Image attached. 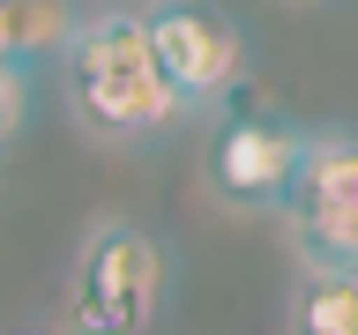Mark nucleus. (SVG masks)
Wrapping results in <instances>:
<instances>
[{"mask_svg":"<svg viewBox=\"0 0 358 335\" xmlns=\"http://www.w3.org/2000/svg\"><path fill=\"white\" fill-rule=\"evenodd\" d=\"M60 89H67L75 127L105 134V142L157 134L164 119L187 112L172 89H164V75H157L134 8H105V15H90V22H67V38H60Z\"/></svg>","mask_w":358,"mask_h":335,"instance_id":"nucleus-1","label":"nucleus"},{"mask_svg":"<svg viewBox=\"0 0 358 335\" xmlns=\"http://www.w3.org/2000/svg\"><path fill=\"white\" fill-rule=\"evenodd\" d=\"M164 298H172V253L157 246V231L112 216L83 239L75 276H67L75 335H150Z\"/></svg>","mask_w":358,"mask_h":335,"instance_id":"nucleus-2","label":"nucleus"},{"mask_svg":"<svg viewBox=\"0 0 358 335\" xmlns=\"http://www.w3.org/2000/svg\"><path fill=\"white\" fill-rule=\"evenodd\" d=\"M276 216L313 276H358V142L351 134H306Z\"/></svg>","mask_w":358,"mask_h":335,"instance_id":"nucleus-3","label":"nucleus"},{"mask_svg":"<svg viewBox=\"0 0 358 335\" xmlns=\"http://www.w3.org/2000/svg\"><path fill=\"white\" fill-rule=\"evenodd\" d=\"M142 15V38H150V60L164 75L179 105H209L224 89H239L246 75V30L209 0H150L134 8Z\"/></svg>","mask_w":358,"mask_h":335,"instance_id":"nucleus-4","label":"nucleus"},{"mask_svg":"<svg viewBox=\"0 0 358 335\" xmlns=\"http://www.w3.org/2000/svg\"><path fill=\"white\" fill-rule=\"evenodd\" d=\"M299 149H306V134L284 112H231L209 142V186L231 209H276L299 172Z\"/></svg>","mask_w":358,"mask_h":335,"instance_id":"nucleus-5","label":"nucleus"},{"mask_svg":"<svg viewBox=\"0 0 358 335\" xmlns=\"http://www.w3.org/2000/svg\"><path fill=\"white\" fill-rule=\"evenodd\" d=\"M67 0H0V67H30L45 52H60L67 38Z\"/></svg>","mask_w":358,"mask_h":335,"instance_id":"nucleus-6","label":"nucleus"},{"mask_svg":"<svg viewBox=\"0 0 358 335\" xmlns=\"http://www.w3.org/2000/svg\"><path fill=\"white\" fill-rule=\"evenodd\" d=\"M291 335H358V283L351 276H313L291 298Z\"/></svg>","mask_w":358,"mask_h":335,"instance_id":"nucleus-7","label":"nucleus"},{"mask_svg":"<svg viewBox=\"0 0 358 335\" xmlns=\"http://www.w3.org/2000/svg\"><path fill=\"white\" fill-rule=\"evenodd\" d=\"M22 105H30V75L22 67H0V142L22 127Z\"/></svg>","mask_w":358,"mask_h":335,"instance_id":"nucleus-8","label":"nucleus"},{"mask_svg":"<svg viewBox=\"0 0 358 335\" xmlns=\"http://www.w3.org/2000/svg\"><path fill=\"white\" fill-rule=\"evenodd\" d=\"M22 335H45V328H22Z\"/></svg>","mask_w":358,"mask_h":335,"instance_id":"nucleus-9","label":"nucleus"}]
</instances>
